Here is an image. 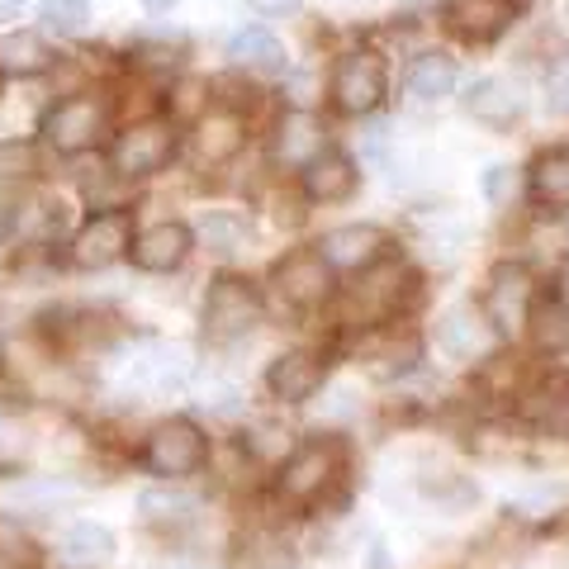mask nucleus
I'll use <instances>...</instances> for the list:
<instances>
[{"label": "nucleus", "instance_id": "obj_6", "mask_svg": "<svg viewBox=\"0 0 569 569\" xmlns=\"http://www.w3.org/2000/svg\"><path fill=\"white\" fill-rule=\"evenodd\" d=\"M119 560V537L100 518H71L48 537V569H110Z\"/></svg>", "mask_w": 569, "mask_h": 569}, {"label": "nucleus", "instance_id": "obj_28", "mask_svg": "<svg viewBox=\"0 0 569 569\" xmlns=\"http://www.w3.org/2000/svg\"><path fill=\"white\" fill-rule=\"evenodd\" d=\"M194 148H200L204 162H228L242 148V119L213 110L200 119V133H194Z\"/></svg>", "mask_w": 569, "mask_h": 569}, {"label": "nucleus", "instance_id": "obj_2", "mask_svg": "<svg viewBox=\"0 0 569 569\" xmlns=\"http://www.w3.org/2000/svg\"><path fill=\"white\" fill-rule=\"evenodd\" d=\"M213 460V441L194 418H162L152 422L138 441V466L148 470L157 485H190L194 475H204Z\"/></svg>", "mask_w": 569, "mask_h": 569}, {"label": "nucleus", "instance_id": "obj_35", "mask_svg": "<svg viewBox=\"0 0 569 569\" xmlns=\"http://www.w3.org/2000/svg\"><path fill=\"white\" fill-rule=\"evenodd\" d=\"M550 96H556L560 110H569V67H565V71H556V81H550Z\"/></svg>", "mask_w": 569, "mask_h": 569}, {"label": "nucleus", "instance_id": "obj_5", "mask_svg": "<svg viewBox=\"0 0 569 569\" xmlns=\"http://www.w3.org/2000/svg\"><path fill=\"white\" fill-rule=\"evenodd\" d=\"M261 295H257V284L252 280H242V276H219L209 284V295H204V337L209 342H238V337H247L257 323H261Z\"/></svg>", "mask_w": 569, "mask_h": 569}, {"label": "nucleus", "instance_id": "obj_1", "mask_svg": "<svg viewBox=\"0 0 569 569\" xmlns=\"http://www.w3.org/2000/svg\"><path fill=\"white\" fill-rule=\"evenodd\" d=\"M347 485V441L342 437H309L271 470V498L290 518H318L337 503Z\"/></svg>", "mask_w": 569, "mask_h": 569}, {"label": "nucleus", "instance_id": "obj_37", "mask_svg": "<svg viewBox=\"0 0 569 569\" xmlns=\"http://www.w3.org/2000/svg\"><path fill=\"white\" fill-rule=\"evenodd\" d=\"M171 569H223L219 560H176Z\"/></svg>", "mask_w": 569, "mask_h": 569}, {"label": "nucleus", "instance_id": "obj_10", "mask_svg": "<svg viewBox=\"0 0 569 569\" xmlns=\"http://www.w3.org/2000/svg\"><path fill=\"white\" fill-rule=\"evenodd\" d=\"M437 351L447 356V361H460V366H479L489 361L493 347H498V332L489 328L485 309L475 305H451L447 313L437 318Z\"/></svg>", "mask_w": 569, "mask_h": 569}, {"label": "nucleus", "instance_id": "obj_22", "mask_svg": "<svg viewBox=\"0 0 569 569\" xmlns=\"http://www.w3.org/2000/svg\"><path fill=\"white\" fill-rule=\"evenodd\" d=\"M527 337L541 356H565L569 351V299L546 295L527 313Z\"/></svg>", "mask_w": 569, "mask_h": 569}, {"label": "nucleus", "instance_id": "obj_7", "mask_svg": "<svg viewBox=\"0 0 569 569\" xmlns=\"http://www.w3.org/2000/svg\"><path fill=\"white\" fill-rule=\"evenodd\" d=\"M531 305H537V280H531L527 266L518 261H503V266H493V276H489V290H485V318H489V328L498 337H518L527 332V313Z\"/></svg>", "mask_w": 569, "mask_h": 569}, {"label": "nucleus", "instance_id": "obj_20", "mask_svg": "<svg viewBox=\"0 0 569 569\" xmlns=\"http://www.w3.org/2000/svg\"><path fill=\"white\" fill-rule=\"evenodd\" d=\"M399 295H403V271L399 266H370V276L351 290V309H361V323L376 328V323H389L399 313Z\"/></svg>", "mask_w": 569, "mask_h": 569}, {"label": "nucleus", "instance_id": "obj_14", "mask_svg": "<svg viewBox=\"0 0 569 569\" xmlns=\"http://www.w3.org/2000/svg\"><path fill=\"white\" fill-rule=\"evenodd\" d=\"M385 100V62L376 52H347L332 71V104L342 114H370Z\"/></svg>", "mask_w": 569, "mask_h": 569}, {"label": "nucleus", "instance_id": "obj_36", "mask_svg": "<svg viewBox=\"0 0 569 569\" xmlns=\"http://www.w3.org/2000/svg\"><path fill=\"white\" fill-rule=\"evenodd\" d=\"M550 422H556L560 427V432H569V395L556 403V408H550Z\"/></svg>", "mask_w": 569, "mask_h": 569}, {"label": "nucleus", "instance_id": "obj_4", "mask_svg": "<svg viewBox=\"0 0 569 569\" xmlns=\"http://www.w3.org/2000/svg\"><path fill=\"white\" fill-rule=\"evenodd\" d=\"M81 485L67 475H0V522L24 527V522H58V512L81 503Z\"/></svg>", "mask_w": 569, "mask_h": 569}, {"label": "nucleus", "instance_id": "obj_19", "mask_svg": "<svg viewBox=\"0 0 569 569\" xmlns=\"http://www.w3.org/2000/svg\"><path fill=\"white\" fill-rule=\"evenodd\" d=\"M323 123H318L309 110H295L276 123V162L280 167H295V171H309L318 157H323Z\"/></svg>", "mask_w": 569, "mask_h": 569}, {"label": "nucleus", "instance_id": "obj_41", "mask_svg": "<svg viewBox=\"0 0 569 569\" xmlns=\"http://www.w3.org/2000/svg\"><path fill=\"white\" fill-rule=\"evenodd\" d=\"M508 6H512V0H508Z\"/></svg>", "mask_w": 569, "mask_h": 569}, {"label": "nucleus", "instance_id": "obj_8", "mask_svg": "<svg viewBox=\"0 0 569 569\" xmlns=\"http://www.w3.org/2000/svg\"><path fill=\"white\" fill-rule=\"evenodd\" d=\"M133 508H138V522L162 541L186 537V531L200 527V518H204V498L190 485H148Z\"/></svg>", "mask_w": 569, "mask_h": 569}, {"label": "nucleus", "instance_id": "obj_21", "mask_svg": "<svg viewBox=\"0 0 569 569\" xmlns=\"http://www.w3.org/2000/svg\"><path fill=\"white\" fill-rule=\"evenodd\" d=\"M522 86L518 81H508V77H485V81H475L470 86V96H466V110L475 119H485L493 123V129H503V123H512L522 114Z\"/></svg>", "mask_w": 569, "mask_h": 569}, {"label": "nucleus", "instance_id": "obj_15", "mask_svg": "<svg viewBox=\"0 0 569 569\" xmlns=\"http://www.w3.org/2000/svg\"><path fill=\"white\" fill-rule=\"evenodd\" d=\"M276 295L284 309L309 313L332 295V266L318 252H295L276 266Z\"/></svg>", "mask_w": 569, "mask_h": 569}, {"label": "nucleus", "instance_id": "obj_11", "mask_svg": "<svg viewBox=\"0 0 569 569\" xmlns=\"http://www.w3.org/2000/svg\"><path fill=\"white\" fill-rule=\"evenodd\" d=\"M503 518L522 527H550L569 518V475H527L503 493Z\"/></svg>", "mask_w": 569, "mask_h": 569}, {"label": "nucleus", "instance_id": "obj_30", "mask_svg": "<svg viewBox=\"0 0 569 569\" xmlns=\"http://www.w3.org/2000/svg\"><path fill=\"white\" fill-rule=\"evenodd\" d=\"M238 569H299V556L284 546L280 531H261V537H252L242 546Z\"/></svg>", "mask_w": 569, "mask_h": 569}, {"label": "nucleus", "instance_id": "obj_38", "mask_svg": "<svg viewBox=\"0 0 569 569\" xmlns=\"http://www.w3.org/2000/svg\"><path fill=\"white\" fill-rule=\"evenodd\" d=\"M142 6H148L152 14H162V10H176V0H142Z\"/></svg>", "mask_w": 569, "mask_h": 569}, {"label": "nucleus", "instance_id": "obj_40", "mask_svg": "<svg viewBox=\"0 0 569 569\" xmlns=\"http://www.w3.org/2000/svg\"><path fill=\"white\" fill-rule=\"evenodd\" d=\"M0 86H6V71H0Z\"/></svg>", "mask_w": 569, "mask_h": 569}, {"label": "nucleus", "instance_id": "obj_26", "mask_svg": "<svg viewBox=\"0 0 569 569\" xmlns=\"http://www.w3.org/2000/svg\"><path fill=\"white\" fill-rule=\"evenodd\" d=\"M531 200L546 209H569V148L537 157V167H531Z\"/></svg>", "mask_w": 569, "mask_h": 569}, {"label": "nucleus", "instance_id": "obj_29", "mask_svg": "<svg viewBox=\"0 0 569 569\" xmlns=\"http://www.w3.org/2000/svg\"><path fill=\"white\" fill-rule=\"evenodd\" d=\"M451 86H456V67H451V58H441V52H427V58H418L413 71H408V91L422 100L451 96Z\"/></svg>", "mask_w": 569, "mask_h": 569}, {"label": "nucleus", "instance_id": "obj_23", "mask_svg": "<svg viewBox=\"0 0 569 569\" xmlns=\"http://www.w3.org/2000/svg\"><path fill=\"white\" fill-rule=\"evenodd\" d=\"M52 67V48L43 43V33L20 29L0 39V71L6 77H39V71Z\"/></svg>", "mask_w": 569, "mask_h": 569}, {"label": "nucleus", "instance_id": "obj_39", "mask_svg": "<svg viewBox=\"0 0 569 569\" xmlns=\"http://www.w3.org/2000/svg\"><path fill=\"white\" fill-rule=\"evenodd\" d=\"M20 6H24V0H0V14H14Z\"/></svg>", "mask_w": 569, "mask_h": 569}, {"label": "nucleus", "instance_id": "obj_33", "mask_svg": "<svg viewBox=\"0 0 569 569\" xmlns=\"http://www.w3.org/2000/svg\"><path fill=\"white\" fill-rule=\"evenodd\" d=\"M29 171H33V152L24 142H0V176H6V181H20Z\"/></svg>", "mask_w": 569, "mask_h": 569}, {"label": "nucleus", "instance_id": "obj_17", "mask_svg": "<svg viewBox=\"0 0 569 569\" xmlns=\"http://www.w3.org/2000/svg\"><path fill=\"white\" fill-rule=\"evenodd\" d=\"M385 247H389V238L380 233L376 223H347V228L323 233L318 257H323L332 271H370V266L385 261Z\"/></svg>", "mask_w": 569, "mask_h": 569}, {"label": "nucleus", "instance_id": "obj_32", "mask_svg": "<svg viewBox=\"0 0 569 569\" xmlns=\"http://www.w3.org/2000/svg\"><path fill=\"white\" fill-rule=\"evenodd\" d=\"M86 20H91L86 0H43V24L48 29H58V33H86Z\"/></svg>", "mask_w": 569, "mask_h": 569}, {"label": "nucleus", "instance_id": "obj_3", "mask_svg": "<svg viewBox=\"0 0 569 569\" xmlns=\"http://www.w3.org/2000/svg\"><path fill=\"white\" fill-rule=\"evenodd\" d=\"M114 385L129 399H167L190 385V351L176 342H138L114 356Z\"/></svg>", "mask_w": 569, "mask_h": 569}, {"label": "nucleus", "instance_id": "obj_25", "mask_svg": "<svg viewBox=\"0 0 569 569\" xmlns=\"http://www.w3.org/2000/svg\"><path fill=\"white\" fill-rule=\"evenodd\" d=\"M305 190L313 194V200H323V204L347 200V194L356 190V167H351V157L323 152V157H318V162L305 171Z\"/></svg>", "mask_w": 569, "mask_h": 569}, {"label": "nucleus", "instance_id": "obj_9", "mask_svg": "<svg viewBox=\"0 0 569 569\" xmlns=\"http://www.w3.org/2000/svg\"><path fill=\"white\" fill-rule=\"evenodd\" d=\"M171 152H176L171 123L148 119V123H133V129H123V133L114 138L110 167H114V176H123V181H138V176L162 171V167L171 162Z\"/></svg>", "mask_w": 569, "mask_h": 569}, {"label": "nucleus", "instance_id": "obj_18", "mask_svg": "<svg viewBox=\"0 0 569 569\" xmlns=\"http://www.w3.org/2000/svg\"><path fill=\"white\" fill-rule=\"evenodd\" d=\"M129 252H133L138 271H152V276L176 271V266L190 257V228L186 223H152L133 238Z\"/></svg>", "mask_w": 569, "mask_h": 569}, {"label": "nucleus", "instance_id": "obj_31", "mask_svg": "<svg viewBox=\"0 0 569 569\" xmlns=\"http://www.w3.org/2000/svg\"><path fill=\"white\" fill-rule=\"evenodd\" d=\"M194 233H200V242L209 247V252H233V247L242 242V233H247V223L238 219V213H204Z\"/></svg>", "mask_w": 569, "mask_h": 569}, {"label": "nucleus", "instance_id": "obj_13", "mask_svg": "<svg viewBox=\"0 0 569 569\" xmlns=\"http://www.w3.org/2000/svg\"><path fill=\"white\" fill-rule=\"evenodd\" d=\"M323 385H328V361L318 351H280L276 361L266 366V389H271V399L284 408L313 403Z\"/></svg>", "mask_w": 569, "mask_h": 569}, {"label": "nucleus", "instance_id": "obj_24", "mask_svg": "<svg viewBox=\"0 0 569 569\" xmlns=\"http://www.w3.org/2000/svg\"><path fill=\"white\" fill-rule=\"evenodd\" d=\"M447 20L466 33V39H493V33H503V24L512 20V6L508 0H451Z\"/></svg>", "mask_w": 569, "mask_h": 569}, {"label": "nucleus", "instance_id": "obj_34", "mask_svg": "<svg viewBox=\"0 0 569 569\" xmlns=\"http://www.w3.org/2000/svg\"><path fill=\"white\" fill-rule=\"evenodd\" d=\"M247 6H252L257 14H295L305 0H247Z\"/></svg>", "mask_w": 569, "mask_h": 569}, {"label": "nucleus", "instance_id": "obj_12", "mask_svg": "<svg viewBox=\"0 0 569 569\" xmlns=\"http://www.w3.org/2000/svg\"><path fill=\"white\" fill-rule=\"evenodd\" d=\"M100 129H104V100L96 96H67L43 119V138L58 152H86L100 138Z\"/></svg>", "mask_w": 569, "mask_h": 569}, {"label": "nucleus", "instance_id": "obj_27", "mask_svg": "<svg viewBox=\"0 0 569 569\" xmlns=\"http://www.w3.org/2000/svg\"><path fill=\"white\" fill-rule=\"evenodd\" d=\"M228 58L238 67H252V71H284V43L266 29H242V33H233V43H228Z\"/></svg>", "mask_w": 569, "mask_h": 569}, {"label": "nucleus", "instance_id": "obj_16", "mask_svg": "<svg viewBox=\"0 0 569 569\" xmlns=\"http://www.w3.org/2000/svg\"><path fill=\"white\" fill-rule=\"evenodd\" d=\"M129 247H133L129 213H96V219L71 238V266H81V271H100V266L119 261Z\"/></svg>", "mask_w": 569, "mask_h": 569}]
</instances>
